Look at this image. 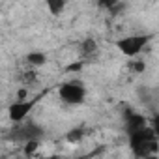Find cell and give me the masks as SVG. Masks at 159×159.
I'll return each mask as SVG.
<instances>
[{
	"instance_id": "cell-2",
	"label": "cell",
	"mask_w": 159,
	"mask_h": 159,
	"mask_svg": "<svg viewBox=\"0 0 159 159\" xmlns=\"http://www.w3.org/2000/svg\"><path fill=\"white\" fill-rule=\"evenodd\" d=\"M43 137V129L36 124V122H23V124H15V127L10 131V139L17 140V142H38Z\"/></svg>"
},
{
	"instance_id": "cell-12",
	"label": "cell",
	"mask_w": 159,
	"mask_h": 159,
	"mask_svg": "<svg viewBox=\"0 0 159 159\" xmlns=\"http://www.w3.org/2000/svg\"><path fill=\"white\" fill-rule=\"evenodd\" d=\"M152 129H153V133L159 137V112L153 116V120H152Z\"/></svg>"
},
{
	"instance_id": "cell-13",
	"label": "cell",
	"mask_w": 159,
	"mask_h": 159,
	"mask_svg": "<svg viewBox=\"0 0 159 159\" xmlns=\"http://www.w3.org/2000/svg\"><path fill=\"white\" fill-rule=\"evenodd\" d=\"M67 69H69V71H79V69H81V64H71Z\"/></svg>"
},
{
	"instance_id": "cell-10",
	"label": "cell",
	"mask_w": 159,
	"mask_h": 159,
	"mask_svg": "<svg viewBox=\"0 0 159 159\" xmlns=\"http://www.w3.org/2000/svg\"><path fill=\"white\" fill-rule=\"evenodd\" d=\"M66 139H67L69 142H79V140L83 139V129H79V127H77V129H71Z\"/></svg>"
},
{
	"instance_id": "cell-5",
	"label": "cell",
	"mask_w": 159,
	"mask_h": 159,
	"mask_svg": "<svg viewBox=\"0 0 159 159\" xmlns=\"http://www.w3.org/2000/svg\"><path fill=\"white\" fill-rule=\"evenodd\" d=\"M34 103H36V99H26V101L19 99V101H15L13 105H10V111H8L10 120H13L15 124H23L25 118H26V114L32 111Z\"/></svg>"
},
{
	"instance_id": "cell-7",
	"label": "cell",
	"mask_w": 159,
	"mask_h": 159,
	"mask_svg": "<svg viewBox=\"0 0 159 159\" xmlns=\"http://www.w3.org/2000/svg\"><path fill=\"white\" fill-rule=\"evenodd\" d=\"M81 51H83V56H84V58H92V56H96V54H98V43H96V39L86 38V39L83 41Z\"/></svg>"
},
{
	"instance_id": "cell-11",
	"label": "cell",
	"mask_w": 159,
	"mask_h": 159,
	"mask_svg": "<svg viewBox=\"0 0 159 159\" xmlns=\"http://www.w3.org/2000/svg\"><path fill=\"white\" fill-rule=\"evenodd\" d=\"M129 69L135 71V73H140V71H144V62L142 60H131L129 62Z\"/></svg>"
},
{
	"instance_id": "cell-1",
	"label": "cell",
	"mask_w": 159,
	"mask_h": 159,
	"mask_svg": "<svg viewBox=\"0 0 159 159\" xmlns=\"http://www.w3.org/2000/svg\"><path fill=\"white\" fill-rule=\"evenodd\" d=\"M129 146L137 157H150L159 150V137L153 133L152 127L129 135Z\"/></svg>"
},
{
	"instance_id": "cell-3",
	"label": "cell",
	"mask_w": 159,
	"mask_h": 159,
	"mask_svg": "<svg viewBox=\"0 0 159 159\" xmlns=\"http://www.w3.org/2000/svg\"><path fill=\"white\" fill-rule=\"evenodd\" d=\"M150 41V36L148 34H135V36H127V38H122L116 41V47L122 54L125 56H131L135 58L137 54H140L144 51V47L148 45Z\"/></svg>"
},
{
	"instance_id": "cell-8",
	"label": "cell",
	"mask_w": 159,
	"mask_h": 159,
	"mask_svg": "<svg viewBox=\"0 0 159 159\" xmlns=\"http://www.w3.org/2000/svg\"><path fill=\"white\" fill-rule=\"evenodd\" d=\"M47 8L52 15H60L66 8V4L62 2V0H47Z\"/></svg>"
},
{
	"instance_id": "cell-6",
	"label": "cell",
	"mask_w": 159,
	"mask_h": 159,
	"mask_svg": "<svg viewBox=\"0 0 159 159\" xmlns=\"http://www.w3.org/2000/svg\"><path fill=\"white\" fill-rule=\"evenodd\" d=\"M124 118H125V129H127V133H129V135H131V133H137V131H142V129H146V127H148L146 118H144L142 114H139V112L131 111V109H125Z\"/></svg>"
},
{
	"instance_id": "cell-9",
	"label": "cell",
	"mask_w": 159,
	"mask_h": 159,
	"mask_svg": "<svg viewBox=\"0 0 159 159\" xmlns=\"http://www.w3.org/2000/svg\"><path fill=\"white\" fill-rule=\"evenodd\" d=\"M45 60H47V56L43 52H30L26 56V62L30 66H41V64H45Z\"/></svg>"
},
{
	"instance_id": "cell-4",
	"label": "cell",
	"mask_w": 159,
	"mask_h": 159,
	"mask_svg": "<svg viewBox=\"0 0 159 159\" xmlns=\"http://www.w3.org/2000/svg\"><path fill=\"white\" fill-rule=\"evenodd\" d=\"M58 96L67 105H81L84 101V98H86V90L79 81H69V83H64L60 86Z\"/></svg>"
}]
</instances>
